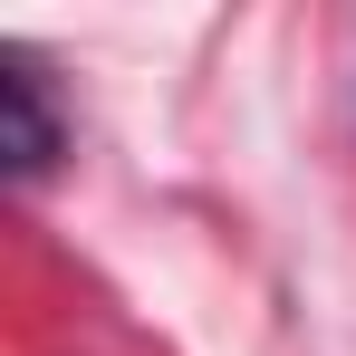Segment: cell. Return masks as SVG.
I'll return each mask as SVG.
<instances>
[{
	"label": "cell",
	"mask_w": 356,
	"mask_h": 356,
	"mask_svg": "<svg viewBox=\"0 0 356 356\" xmlns=\"http://www.w3.org/2000/svg\"><path fill=\"white\" fill-rule=\"evenodd\" d=\"M58 154H67V125L49 106V77L10 49L0 58V164H10V183H39Z\"/></svg>",
	"instance_id": "1"
}]
</instances>
